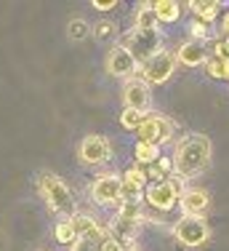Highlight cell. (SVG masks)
<instances>
[{
    "mask_svg": "<svg viewBox=\"0 0 229 251\" xmlns=\"http://www.w3.org/2000/svg\"><path fill=\"white\" fill-rule=\"evenodd\" d=\"M213 145L206 134H186L176 145L171 160H173V174L182 179H195L210 166Z\"/></svg>",
    "mask_w": 229,
    "mask_h": 251,
    "instance_id": "6da1fadb",
    "label": "cell"
},
{
    "mask_svg": "<svg viewBox=\"0 0 229 251\" xmlns=\"http://www.w3.org/2000/svg\"><path fill=\"white\" fill-rule=\"evenodd\" d=\"M38 193L48 203V208L53 214H59L62 219H69L75 214V195H72L69 184L62 176L51 174V171H43L38 176Z\"/></svg>",
    "mask_w": 229,
    "mask_h": 251,
    "instance_id": "7a4b0ae2",
    "label": "cell"
},
{
    "mask_svg": "<svg viewBox=\"0 0 229 251\" xmlns=\"http://www.w3.org/2000/svg\"><path fill=\"white\" fill-rule=\"evenodd\" d=\"M184 193V179L182 176H168L162 182L147 184L144 190V206L149 211H158V214H168L179 206V195Z\"/></svg>",
    "mask_w": 229,
    "mask_h": 251,
    "instance_id": "3957f363",
    "label": "cell"
},
{
    "mask_svg": "<svg viewBox=\"0 0 229 251\" xmlns=\"http://www.w3.org/2000/svg\"><path fill=\"white\" fill-rule=\"evenodd\" d=\"M120 46H123L138 64H144L158 51H162V35H160V29H136L134 27L125 35V40Z\"/></svg>",
    "mask_w": 229,
    "mask_h": 251,
    "instance_id": "277c9868",
    "label": "cell"
},
{
    "mask_svg": "<svg viewBox=\"0 0 229 251\" xmlns=\"http://www.w3.org/2000/svg\"><path fill=\"white\" fill-rule=\"evenodd\" d=\"M176 73V53L173 51H158L152 59H147L144 64H138L136 77H141L147 86H162L171 80V75Z\"/></svg>",
    "mask_w": 229,
    "mask_h": 251,
    "instance_id": "5b68a950",
    "label": "cell"
},
{
    "mask_svg": "<svg viewBox=\"0 0 229 251\" xmlns=\"http://www.w3.org/2000/svg\"><path fill=\"white\" fill-rule=\"evenodd\" d=\"M173 139V121L165 115H149L141 121V126L136 128V142H144V145H168V142Z\"/></svg>",
    "mask_w": 229,
    "mask_h": 251,
    "instance_id": "8992f818",
    "label": "cell"
},
{
    "mask_svg": "<svg viewBox=\"0 0 229 251\" xmlns=\"http://www.w3.org/2000/svg\"><path fill=\"white\" fill-rule=\"evenodd\" d=\"M173 238L186 249H197L210 238V227L206 217H182L173 225Z\"/></svg>",
    "mask_w": 229,
    "mask_h": 251,
    "instance_id": "52a82bcc",
    "label": "cell"
},
{
    "mask_svg": "<svg viewBox=\"0 0 229 251\" xmlns=\"http://www.w3.org/2000/svg\"><path fill=\"white\" fill-rule=\"evenodd\" d=\"M91 198L96 206L117 208L123 201V179L120 174H99L91 184Z\"/></svg>",
    "mask_w": 229,
    "mask_h": 251,
    "instance_id": "ba28073f",
    "label": "cell"
},
{
    "mask_svg": "<svg viewBox=\"0 0 229 251\" xmlns=\"http://www.w3.org/2000/svg\"><path fill=\"white\" fill-rule=\"evenodd\" d=\"M112 158V142L101 134H91L77 145V160L83 166H101Z\"/></svg>",
    "mask_w": 229,
    "mask_h": 251,
    "instance_id": "9c48e42d",
    "label": "cell"
},
{
    "mask_svg": "<svg viewBox=\"0 0 229 251\" xmlns=\"http://www.w3.org/2000/svg\"><path fill=\"white\" fill-rule=\"evenodd\" d=\"M123 104H125V110H136V112L149 110L152 94H149V86L141 77H131V80L123 83Z\"/></svg>",
    "mask_w": 229,
    "mask_h": 251,
    "instance_id": "30bf717a",
    "label": "cell"
},
{
    "mask_svg": "<svg viewBox=\"0 0 229 251\" xmlns=\"http://www.w3.org/2000/svg\"><path fill=\"white\" fill-rule=\"evenodd\" d=\"M107 73L112 77L131 80V77H136V73H138V62L123 49V46H114V49L107 53Z\"/></svg>",
    "mask_w": 229,
    "mask_h": 251,
    "instance_id": "8fae6325",
    "label": "cell"
},
{
    "mask_svg": "<svg viewBox=\"0 0 229 251\" xmlns=\"http://www.w3.org/2000/svg\"><path fill=\"white\" fill-rule=\"evenodd\" d=\"M210 206V195L203 187H184V193L179 195V208L184 211V217H203Z\"/></svg>",
    "mask_w": 229,
    "mask_h": 251,
    "instance_id": "7c38bea8",
    "label": "cell"
},
{
    "mask_svg": "<svg viewBox=\"0 0 229 251\" xmlns=\"http://www.w3.org/2000/svg\"><path fill=\"white\" fill-rule=\"evenodd\" d=\"M208 59V43H197V40H184L176 49V62L184 67H200Z\"/></svg>",
    "mask_w": 229,
    "mask_h": 251,
    "instance_id": "4fadbf2b",
    "label": "cell"
},
{
    "mask_svg": "<svg viewBox=\"0 0 229 251\" xmlns=\"http://www.w3.org/2000/svg\"><path fill=\"white\" fill-rule=\"evenodd\" d=\"M107 235H110V227L99 225L93 232H88V235H80L75 243L69 246V251H101V243L107 241Z\"/></svg>",
    "mask_w": 229,
    "mask_h": 251,
    "instance_id": "5bb4252c",
    "label": "cell"
},
{
    "mask_svg": "<svg viewBox=\"0 0 229 251\" xmlns=\"http://www.w3.org/2000/svg\"><path fill=\"white\" fill-rule=\"evenodd\" d=\"M152 11L158 16V25H173L182 16V3H176V0H158V3H152Z\"/></svg>",
    "mask_w": 229,
    "mask_h": 251,
    "instance_id": "9a60e30c",
    "label": "cell"
},
{
    "mask_svg": "<svg viewBox=\"0 0 229 251\" xmlns=\"http://www.w3.org/2000/svg\"><path fill=\"white\" fill-rule=\"evenodd\" d=\"M192 14H195L197 22H206V25H210V22L219 16L221 11V3L219 0H195V3H189Z\"/></svg>",
    "mask_w": 229,
    "mask_h": 251,
    "instance_id": "2e32d148",
    "label": "cell"
},
{
    "mask_svg": "<svg viewBox=\"0 0 229 251\" xmlns=\"http://www.w3.org/2000/svg\"><path fill=\"white\" fill-rule=\"evenodd\" d=\"M158 158H160V147H158V145H144V142H136V147H134V160H136V166L147 169V166L158 163Z\"/></svg>",
    "mask_w": 229,
    "mask_h": 251,
    "instance_id": "e0dca14e",
    "label": "cell"
},
{
    "mask_svg": "<svg viewBox=\"0 0 229 251\" xmlns=\"http://www.w3.org/2000/svg\"><path fill=\"white\" fill-rule=\"evenodd\" d=\"M206 73L213 80H229V59L227 56H208L206 59Z\"/></svg>",
    "mask_w": 229,
    "mask_h": 251,
    "instance_id": "ac0fdd59",
    "label": "cell"
},
{
    "mask_svg": "<svg viewBox=\"0 0 229 251\" xmlns=\"http://www.w3.org/2000/svg\"><path fill=\"white\" fill-rule=\"evenodd\" d=\"M134 27L136 29H158V16L152 11V3H141L136 11V19H134Z\"/></svg>",
    "mask_w": 229,
    "mask_h": 251,
    "instance_id": "d6986e66",
    "label": "cell"
},
{
    "mask_svg": "<svg viewBox=\"0 0 229 251\" xmlns=\"http://www.w3.org/2000/svg\"><path fill=\"white\" fill-rule=\"evenodd\" d=\"M69 222H72V227H75L77 238H80V235H88V232H93L96 227H99L96 217H91V214H83V211H75V214L69 217Z\"/></svg>",
    "mask_w": 229,
    "mask_h": 251,
    "instance_id": "ffe728a7",
    "label": "cell"
},
{
    "mask_svg": "<svg viewBox=\"0 0 229 251\" xmlns=\"http://www.w3.org/2000/svg\"><path fill=\"white\" fill-rule=\"evenodd\" d=\"M53 238H56L59 243H64V246H72V243L77 241V232H75V227H72L69 219H59L56 227H53Z\"/></svg>",
    "mask_w": 229,
    "mask_h": 251,
    "instance_id": "44dd1931",
    "label": "cell"
},
{
    "mask_svg": "<svg viewBox=\"0 0 229 251\" xmlns=\"http://www.w3.org/2000/svg\"><path fill=\"white\" fill-rule=\"evenodd\" d=\"M189 40H197V43H208V40H210V25L195 19V22L189 25Z\"/></svg>",
    "mask_w": 229,
    "mask_h": 251,
    "instance_id": "7402d4cb",
    "label": "cell"
},
{
    "mask_svg": "<svg viewBox=\"0 0 229 251\" xmlns=\"http://www.w3.org/2000/svg\"><path fill=\"white\" fill-rule=\"evenodd\" d=\"M147 118V112H136V110H123V115H120V123H123V128L128 131H136L141 121Z\"/></svg>",
    "mask_w": 229,
    "mask_h": 251,
    "instance_id": "603a6c76",
    "label": "cell"
},
{
    "mask_svg": "<svg viewBox=\"0 0 229 251\" xmlns=\"http://www.w3.org/2000/svg\"><path fill=\"white\" fill-rule=\"evenodd\" d=\"M91 35V25H88L86 19H72L69 22V38L72 40H83Z\"/></svg>",
    "mask_w": 229,
    "mask_h": 251,
    "instance_id": "cb8c5ba5",
    "label": "cell"
},
{
    "mask_svg": "<svg viewBox=\"0 0 229 251\" xmlns=\"http://www.w3.org/2000/svg\"><path fill=\"white\" fill-rule=\"evenodd\" d=\"M93 35L99 40H110V38H114L117 35V27L112 25V22H99V25L93 27Z\"/></svg>",
    "mask_w": 229,
    "mask_h": 251,
    "instance_id": "d4e9b609",
    "label": "cell"
},
{
    "mask_svg": "<svg viewBox=\"0 0 229 251\" xmlns=\"http://www.w3.org/2000/svg\"><path fill=\"white\" fill-rule=\"evenodd\" d=\"M101 251H125V246L117 241V238H112V235H107V241L101 243Z\"/></svg>",
    "mask_w": 229,
    "mask_h": 251,
    "instance_id": "484cf974",
    "label": "cell"
},
{
    "mask_svg": "<svg viewBox=\"0 0 229 251\" xmlns=\"http://www.w3.org/2000/svg\"><path fill=\"white\" fill-rule=\"evenodd\" d=\"M93 8H96V11H112V8H117V3H114V0H110V3H101V0H93Z\"/></svg>",
    "mask_w": 229,
    "mask_h": 251,
    "instance_id": "4316f807",
    "label": "cell"
},
{
    "mask_svg": "<svg viewBox=\"0 0 229 251\" xmlns=\"http://www.w3.org/2000/svg\"><path fill=\"white\" fill-rule=\"evenodd\" d=\"M221 38L229 40V14H224V19H221Z\"/></svg>",
    "mask_w": 229,
    "mask_h": 251,
    "instance_id": "83f0119b",
    "label": "cell"
},
{
    "mask_svg": "<svg viewBox=\"0 0 229 251\" xmlns=\"http://www.w3.org/2000/svg\"><path fill=\"white\" fill-rule=\"evenodd\" d=\"M128 251H138V249H134V246H131V249H128Z\"/></svg>",
    "mask_w": 229,
    "mask_h": 251,
    "instance_id": "f1b7e54d",
    "label": "cell"
}]
</instances>
